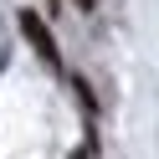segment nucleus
Returning <instances> with one entry per match:
<instances>
[{
  "label": "nucleus",
  "instance_id": "f257e3e1",
  "mask_svg": "<svg viewBox=\"0 0 159 159\" xmlns=\"http://www.w3.org/2000/svg\"><path fill=\"white\" fill-rule=\"evenodd\" d=\"M21 36L31 41V52L41 57L46 67H62V52H57V36L46 31V21H41L36 11H21Z\"/></svg>",
  "mask_w": 159,
  "mask_h": 159
},
{
  "label": "nucleus",
  "instance_id": "f03ea898",
  "mask_svg": "<svg viewBox=\"0 0 159 159\" xmlns=\"http://www.w3.org/2000/svg\"><path fill=\"white\" fill-rule=\"evenodd\" d=\"M77 5H82V11H93V5H98V0H77Z\"/></svg>",
  "mask_w": 159,
  "mask_h": 159
},
{
  "label": "nucleus",
  "instance_id": "7ed1b4c3",
  "mask_svg": "<svg viewBox=\"0 0 159 159\" xmlns=\"http://www.w3.org/2000/svg\"><path fill=\"white\" fill-rule=\"evenodd\" d=\"M72 159H87V154H72Z\"/></svg>",
  "mask_w": 159,
  "mask_h": 159
}]
</instances>
